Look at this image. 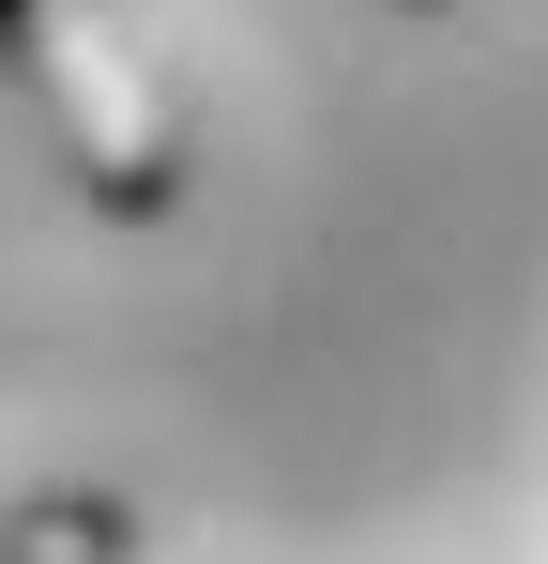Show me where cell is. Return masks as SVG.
<instances>
[{
	"label": "cell",
	"mask_w": 548,
	"mask_h": 564,
	"mask_svg": "<svg viewBox=\"0 0 548 564\" xmlns=\"http://www.w3.org/2000/svg\"><path fill=\"white\" fill-rule=\"evenodd\" d=\"M0 93L46 122V169L91 214H183L198 184V122H183L168 62L138 46L122 0H0Z\"/></svg>",
	"instance_id": "obj_1"
},
{
	"label": "cell",
	"mask_w": 548,
	"mask_h": 564,
	"mask_svg": "<svg viewBox=\"0 0 548 564\" xmlns=\"http://www.w3.org/2000/svg\"><path fill=\"white\" fill-rule=\"evenodd\" d=\"M396 15H457V0H396Z\"/></svg>",
	"instance_id": "obj_3"
},
{
	"label": "cell",
	"mask_w": 548,
	"mask_h": 564,
	"mask_svg": "<svg viewBox=\"0 0 548 564\" xmlns=\"http://www.w3.org/2000/svg\"><path fill=\"white\" fill-rule=\"evenodd\" d=\"M153 519L122 488H0V564H138Z\"/></svg>",
	"instance_id": "obj_2"
}]
</instances>
